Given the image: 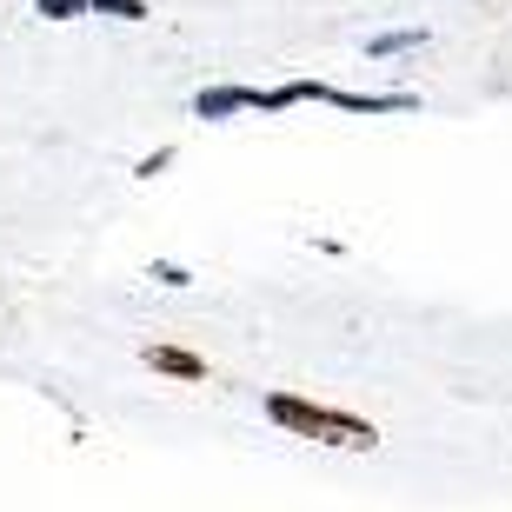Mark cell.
Returning a JSON list of instances; mask_svg holds the SVG:
<instances>
[{"instance_id":"6da1fadb","label":"cell","mask_w":512,"mask_h":512,"mask_svg":"<svg viewBox=\"0 0 512 512\" xmlns=\"http://www.w3.org/2000/svg\"><path fill=\"white\" fill-rule=\"evenodd\" d=\"M266 419L293 439H313V446H340V453H373L380 446V426L360 413H340V406H313L300 393H266Z\"/></svg>"},{"instance_id":"7a4b0ae2","label":"cell","mask_w":512,"mask_h":512,"mask_svg":"<svg viewBox=\"0 0 512 512\" xmlns=\"http://www.w3.org/2000/svg\"><path fill=\"white\" fill-rule=\"evenodd\" d=\"M266 107L260 87H200L193 94V120H233V114H253Z\"/></svg>"},{"instance_id":"3957f363","label":"cell","mask_w":512,"mask_h":512,"mask_svg":"<svg viewBox=\"0 0 512 512\" xmlns=\"http://www.w3.org/2000/svg\"><path fill=\"white\" fill-rule=\"evenodd\" d=\"M140 360H147L153 373L180 380V386H200V380H207V360H200V353H187V346H147Z\"/></svg>"},{"instance_id":"277c9868","label":"cell","mask_w":512,"mask_h":512,"mask_svg":"<svg viewBox=\"0 0 512 512\" xmlns=\"http://www.w3.org/2000/svg\"><path fill=\"white\" fill-rule=\"evenodd\" d=\"M326 107H340V114H419V94H340L333 87Z\"/></svg>"},{"instance_id":"5b68a950","label":"cell","mask_w":512,"mask_h":512,"mask_svg":"<svg viewBox=\"0 0 512 512\" xmlns=\"http://www.w3.org/2000/svg\"><path fill=\"white\" fill-rule=\"evenodd\" d=\"M419 40H426L419 27H393V34H373V54H380V60H393V54H413Z\"/></svg>"},{"instance_id":"8992f818","label":"cell","mask_w":512,"mask_h":512,"mask_svg":"<svg viewBox=\"0 0 512 512\" xmlns=\"http://www.w3.org/2000/svg\"><path fill=\"white\" fill-rule=\"evenodd\" d=\"M34 14H47V20H80V14H94V0H34Z\"/></svg>"},{"instance_id":"52a82bcc","label":"cell","mask_w":512,"mask_h":512,"mask_svg":"<svg viewBox=\"0 0 512 512\" xmlns=\"http://www.w3.org/2000/svg\"><path fill=\"white\" fill-rule=\"evenodd\" d=\"M94 14H114V20H147V0H94Z\"/></svg>"},{"instance_id":"ba28073f","label":"cell","mask_w":512,"mask_h":512,"mask_svg":"<svg viewBox=\"0 0 512 512\" xmlns=\"http://www.w3.org/2000/svg\"><path fill=\"white\" fill-rule=\"evenodd\" d=\"M147 280H160V286H193V273H187V266H173V260H153Z\"/></svg>"},{"instance_id":"9c48e42d","label":"cell","mask_w":512,"mask_h":512,"mask_svg":"<svg viewBox=\"0 0 512 512\" xmlns=\"http://www.w3.org/2000/svg\"><path fill=\"white\" fill-rule=\"evenodd\" d=\"M167 167H173V147H153V153H147V160H140L133 173H140V180H153V173H167Z\"/></svg>"}]
</instances>
